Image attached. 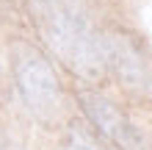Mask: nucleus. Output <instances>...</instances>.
Returning a JSON list of instances; mask_svg holds the SVG:
<instances>
[{"label": "nucleus", "instance_id": "obj_1", "mask_svg": "<svg viewBox=\"0 0 152 150\" xmlns=\"http://www.w3.org/2000/svg\"><path fill=\"white\" fill-rule=\"evenodd\" d=\"M42 42L72 75L88 83L105 78L100 31L91 22L86 0H28Z\"/></svg>", "mask_w": 152, "mask_h": 150}, {"label": "nucleus", "instance_id": "obj_4", "mask_svg": "<svg viewBox=\"0 0 152 150\" xmlns=\"http://www.w3.org/2000/svg\"><path fill=\"white\" fill-rule=\"evenodd\" d=\"M77 103L83 109L86 120L100 131L105 142H111L116 150H149L147 136L141 134V128L124 114L113 100H108L100 92L83 89L77 92Z\"/></svg>", "mask_w": 152, "mask_h": 150}, {"label": "nucleus", "instance_id": "obj_3", "mask_svg": "<svg viewBox=\"0 0 152 150\" xmlns=\"http://www.w3.org/2000/svg\"><path fill=\"white\" fill-rule=\"evenodd\" d=\"M105 72H111L127 92L152 100V47L141 36L124 28L100 33Z\"/></svg>", "mask_w": 152, "mask_h": 150}, {"label": "nucleus", "instance_id": "obj_5", "mask_svg": "<svg viewBox=\"0 0 152 150\" xmlns=\"http://www.w3.org/2000/svg\"><path fill=\"white\" fill-rule=\"evenodd\" d=\"M61 150H108L83 122L72 120L61 134Z\"/></svg>", "mask_w": 152, "mask_h": 150}, {"label": "nucleus", "instance_id": "obj_2", "mask_svg": "<svg viewBox=\"0 0 152 150\" xmlns=\"http://www.w3.org/2000/svg\"><path fill=\"white\" fill-rule=\"evenodd\" d=\"M11 67L17 92H20L28 114L39 120L42 125H53L64 109V92H61V81L50 58L31 42H14Z\"/></svg>", "mask_w": 152, "mask_h": 150}]
</instances>
